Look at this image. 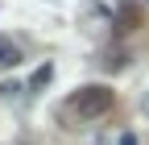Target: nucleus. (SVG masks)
<instances>
[{
  "instance_id": "nucleus-1",
  "label": "nucleus",
  "mask_w": 149,
  "mask_h": 145,
  "mask_svg": "<svg viewBox=\"0 0 149 145\" xmlns=\"http://www.w3.org/2000/svg\"><path fill=\"white\" fill-rule=\"evenodd\" d=\"M66 108H70L79 120H95V116H104L108 108H112V87H104V83H87V87H79V91L70 96Z\"/></svg>"
},
{
  "instance_id": "nucleus-2",
  "label": "nucleus",
  "mask_w": 149,
  "mask_h": 145,
  "mask_svg": "<svg viewBox=\"0 0 149 145\" xmlns=\"http://www.w3.org/2000/svg\"><path fill=\"white\" fill-rule=\"evenodd\" d=\"M137 25H141V13H137V4L124 0L120 4V29H137Z\"/></svg>"
}]
</instances>
